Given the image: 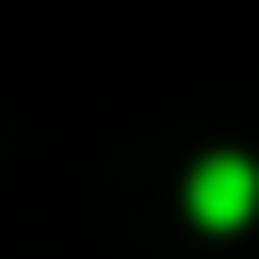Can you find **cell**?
Wrapping results in <instances>:
<instances>
[{
  "label": "cell",
  "mask_w": 259,
  "mask_h": 259,
  "mask_svg": "<svg viewBox=\"0 0 259 259\" xmlns=\"http://www.w3.org/2000/svg\"><path fill=\"white\" fill-rule=\"evenodd\" d=\"M186 210H194V227H210V235L243 227V219L259 210V162H251V154H210V162H194Z\"/></svg>",
  "instance_id": "cell-1"
}]
</instances>
